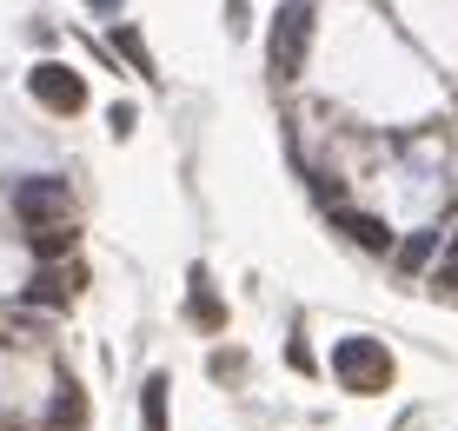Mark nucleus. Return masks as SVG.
<instances>
[{"instance_id":"nucleus-11","label":"nucleus","mask_w":458,"mask_h":431,"mask_svg":"<svg viewBox=\"0 0 458 431\" xmlns=\"http://www.w3.org/2000/svg\"><path fill=\"white\" fill-rule=\"evenodd\" d=\"M73 246V226H40L34 232V252H67Z\"/></svg>"},{"instance_id":"nucleus-10","label":"nucleus","mask_w":458,"mask_h":431,"mask_svg":"<svg viewBox=\"0 0 458 431\" xmlns=\"http://www.w3.org/2000/svg\"><path fill=\"white\" fill-rule=\"evenodd\" d=\"M67 292H73V285L60 279V273H40L34 285H27V299H34V306H40V299H47V306H60V299H67Z\"/></svg>"},{"instance_id":"nucleus-15","label":"nucleus","mask_w":458,"mask_h":431,"mask_svg":"<svg viewBox=\"0 0 458 431\" xmlns=\"http://www.w3.org/2000/svg\"><path fill=\"white\" fill-rule=\"evenodd\" d=\"M438 292H458V259L445 266V273H438Z\"/></svg>"},{"instance_id":"nucleus-12","label":"nucleus","mask_w":458,"mask_h":431,"mask_svg":"<svg viewBox=\"0 0 458 431\" xmlns=\"http://www.w3.org/2000/svg\"><path fill=\"white\" fill-rule=\"evenodd\" d=\"M54 418H60V425H73V418H81V392H73V385H67V392H60V405H54Z\"/></svg>"},{"instance_id":"nucleus-2","label":"nucleus","mask_w":458,"mask_h":431,"mask_svg":"<svg viewBox=\"0 0 458 431\" xmlns=\"http://www.w3.org/2000/svg\"><path fill=\"white\" fill-rule=\"evenodd\" d=\"M333 372H339L345 392H386L392 385V352L378 339H339Z\"/></svg>"},{"instance_id":"nucleus-4","label":"nucleus","mask_w":458,"mask_h":431,"mask_svg":"<svg viewBox=\"0 0 458 431\" xmlns=\"http://www.w3.org/2000/svg\"><path fill=\"white\" fill-rule=\"evenodd\" d=\"M27 87H34V100L54 106V114H81V106H87V80L73 73V67H60V60L34 67V80H27Z\"/></svg>"},{"instance_id":"nucleus-3","label":"nucleus","mask_w":458,"mask_h":431,"mask_svg":"<svg viewBox=\"0 0 458 431\" xmlns=\"http://www.w3.org/2000/svg\"><path fill=\"white\" fill-rule=\"evenodd\" d=\"M13 206H21V219L40 232V226H67V213H73V193H67V180H21Z\"/></svg>"},{"instance_id":"nucleus-9","label":"nucleus","mask_w":458,"mask_h":431,"mask_svg":"<svg viewBox=\"0 0 458 431\" xmlns=\"http://www.w3.org/2000/svg\"><path fill=\"white\" fill-rule=\"evenodd\" d=\"M114 46H120L126 60H133V73H153V54H147V40H140L133 27H114Z\"/></svg>"},{"instance_id":"nucleus-5","label":"nucleus","mask_w":458,"mask_h":431,"mask_svg":"<svg viewBox=\"0 0 458 431\" xmlns=\"http://www.w3.org/2000/svg\"><path fill=\"white\" fill-rule=\"evenodd\" d=\"M438 246H445V226H425V232H412V239H399V246H392V266H399L405 279H419L425 266L438 259Z\"/></svg>"},{"instance_id":"nucleus-1","label":"nucleus","mask_w":458,"mask_h":431,"mask_svg":"<svg viewBox=\"0 0 458 431\" xmlns=\"http://www.w3.org/2000/svg\"><path fill=\"white\" fill-rule=\"evenodd\" d=\"M306 46H312V0H286V7L273 13V40H266L273 80H293L306 67Z\"/></svg>"},{"instance_id":"nucleus-13","label":"nucleus","mask_w":458,"mask_h":431,"mask_svg":"<svg viewBox=\"0 0 458 431\" xmlns=\"http://www.w3.org/2000/svg\"><path fill=\"white\" fill-rule=\"evenodd\" d=\"M106 120H114V133H133V106H126V100L106 106Z\"/></svg>"},{"instance_id":"nucleus-6","label":"nucleus","mask_w":458,"mask_h":431,"mask_svg":"<svg viewBox=\"0 0 458 431\" xmlns=\"http://www.w3.org/2000/svg\"><path fill=\"white\" fill-rule=\"evenodd\" d=\"M333 219H339V232L352 239V246H366V252H392V226H386L378 213H352V206H339Z\"/></svg>"},{"instance_id":"nucleus-8","label":"nucleus","mask_w":458,"mask_h":431,"mask_svg":"<svg viewBox=\"0 0 458 431\" xmlns=\"http://www.w3.org/2000/svg\"><path fill=\"white\" fill-rule=\"evenodd\" d=\"M166 392H173L166 372H153L147 392H140V425H147V431H173V425H166Z\"/></svg>"},{"instance_id":"nucleus-7","label":"nucleus","mask_w":458,"mask_h":431,"mask_svg":"<svg viewBox=\"0 0 458 431\" xmlns=\"http://www.w3.org/2000/svg\"><path fill=\"white\" fill-rule=\"evenodd\" d=\"M186 285H193V292H186V312H193L199 318V325H226V306H219V292H213V279H207V266H193V279H186Z\"/></svg>"},{"instance_id":"nucleus-14","label":"nucleus","mask_w":458,"mask_h":431,"mask_svg":"<svg viewBox=\"0 0 458 431\" xmlns=\"http://www.w3.org/2000/svg\"><path fill=\"white\" fill-rule=\"evenodd\" d=\"M226 13H233V21H226L233 34H246V0H226Z\"/></svg>"}]
</instances>
